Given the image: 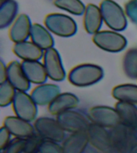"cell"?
Wrapping results in <instances>:
<instances>
[{"label": "cell", "instance_id": "6da1fadb", "mask_svg": "<svg viewBox=\"0 0 137 153\" xmlns=\"http://www.w3.org/2000/svg\"><path fill=\"white\" fill-rule=\"evenodd\" d=\"M103 77V69L97 65L84 63L73 67L67 78L72 85L77 87H87L98 83Z\"/></svg>", "mask_w": 137, "mask_h": 153}, {"label": "cell", "instance_id": "7a4b0ae2", "mask_svg": "<svg viewBox=\"0 0 137 153\" xmlns=\"http://www.w3.org/2000/svg\"><path fill=\"white\" fill-rule=\"evenodd\" d=\"M111 153H132L137 141L135 129L120 124L110 129Z\"/></svg>", "mask_w": 137, "mask_h": 153}, {"label": "cell", "instance_id": "3957f363", "mask_svg": "<svg viewBox=\"0 0 137 153\" xmlns=\"http://www.w3.org/2000/svg\"><path fill=\"white\" fill-rule=\"evenodd\" d=\"M103 22L112 30H124L127 26L126 14L120 5L113 0H103L99 5Z\"/></svg>", "mask_w": 137, "mask_h": 153}, {"label": "cell", "instance_id": "277c9868", "mask_svg": "<svg viewBox=\"0 0 137 153\" xmlns=\"http://www.w3.org/2000/svg\"><path fill=\"white\" fill-rule=\"evenodd\" d=\"M44 24L48 30L62 38H69L77 32V24L68 15L59 13L49 14L45 17Z\"/></svg>", "mask_w": 137, "mask_h": 153}, {"label": "cell", "instance_id": "5b68a950", "mask_svg": "<svg viewBox=\"0 0 137 153\" xmlns=\"http://www.w3.org/2000/svg\"><path fill=\"white\" fill-rule=\"evenodd\" d=\"M36 133L43 140L61 143L65 140L66 131L60 126L57 120L47 117H38L35 120Z\"/></svg>", "mask_w": 137, "mask_h": 153}, {"label": "cell", "instance_id": "8992f818", "mask_svg": "<svg viewBox=\"0 0 137 153\" xmlns=\"http://www.w3.org/2000/svg\"><path fill=\"white\" fill-rule=\"evenodd\" d=\"M92 41L101 50L110 53H119L127 46V39L114 30H101L95 33Z\"/></svg>", "mask_w": 137, "mask_h": 153}, {"label": "cell", "instance_id": "52a82bcc", "mask_svg": "<svg viewBox=\"0 0 137 153\" xmlns=\"http://www.w3.org/2000/svg\"><path fill=\"white\" fill-rule=\"evenodd\" d=\"M38 105L34 101L31 94L26 92L17 91L12 108L15 116L26 121H35L38 114Z\"/></svg>", "mask_w": 137, "mask_h": 153}, {"label": "cell", "instance_id": "ba28073f", "mask_svg": "<svg viewBox=\"0 0 137 153\" xmlns=\"http://www.w3.org/2000/svg\"><path fill=\"white\" fill-rule=\"evenodd\" d=\"M56 120L65 131L77 133L87 131L91 122L79 111L68 110L56 116Z\"/></svg>", "mask_w": 137, "mask_h": 153}, {"label": "cell", "instance_id": "9c48e42d", "mask_svg": "<svg viewBox=\"0 0 137 153\" xmlns=\"http://www.w3.org/2000/svg\"><path fill=\"white\" fill-rule=\"evenodd\" d=\"M88 117L91 123L104 127L106 128L111 129L121 124L120 117L116 109L110 106H94L89 110Z\"/></svg>", "mask_w": 137, "mask_h": 153}, {"label": "cell", "instance_id": "30bf717a", "mask_svg": "<svg viewBox=\"0 0 137 153\" xmlns=\"http://www.w3.org/2000/svg\"><path fill=\"white\" fill-rule=\"evenodd\" d=\"M43 60L48 78L54 81H62L64 80L66 72L59 53L56 49L52 47L44 50Z\"/></svg>", "mask_w": 137, "mask_h": 153}, {"label": "cell", "instance_id": "8fae6325", "mask_svg": "<svg viewBox=\"0 0 137 153\" xmlns=\"http://www.w3.org/2000/svg\"><path fill=\"white\" fill-rule=\"evenodd\" d=\"M89 143L100 153H111L110 131L98 124L91 123L87 130Z\"/></svg>", "mask_w": 137, "mask_h": 153}, {"label": "cell", "instance_id": "7c38bea8", "mask_svg": "<svg viewBox=\"0 0 137 153\" xmlns=\"http://www.w3.org/2000/svg\"><path fill=\"white\" fill-rule=\"evenodd\" d=\"M3 126L15 138L28 139L36 134L35 129L31 122L26 121L16 116H9L3 120Z\"/></svg>", "mask_w": 137, "mask_h": 153}, {"label": "cell", "instance_id": "4fadbf2b", "mask_svg": "<svg viewBox=\"0 0 137 153\" xmlns=\"http://www.w3.org/2000/svg\"><path fill=\"white\" fill-rule=\"evenodd\" d=\"M7 81L17 91L26 92L31 87V83L26 78L22 68L21 62L12 61L7 65Z\"/></svg>", "mask_w": 137, "mask_h": 153}, {"label": "cell", "instance_id": "5bb4252c", "mask_svg": "<svg viewBox=\"0 0 137 153\" xmlns=\"http://www.w3.org/2000/svg\"><path fill=\"white\" fill-rule=\"evenodd\" d=\"M60 88L55 84L38 85L31 91V97L37 105H49L60 94Z\"/></svg>", "mask_w": 137, "mask_h": 153}, {"label": "cell", "instance_id": "9a60e30c", "mask_svg": "<svg viewBox=\"0 0 137 153\" xmlns=\"http://www.w3.org/2000/svg\"><path fill=\"white\" fill-rule=\"evenodd\" d=\"M31 26L32 24L28 15L25 14H19L10 28V39L14 43L26 41L31 34Z\"/></svg>", "mask_w": 137, "mask_h": 153}, {"label": "cell", "instance_id": "2e32d148", "mask_svg": "<svg viewBox=\"0 0 137 153\" xmlns=\"http://www.w3.org/2000/svg\"><path fill=\"white\" fill-rule=\"evenodd\" d=\"M79 100L72 93H60L55 100L48 105V112L51 115L58 116L62 112L72 110L79 105Z\"/></svg>", "mask_w": 137, "mask_h": 153}, {"label": "cell", "instance_id": "e0dca14e", "mask_svg": "<svg viewBox=\"0 0 137 153\" xmlns=\"http://www.w3.org/2000/svg\"><path fill=\"white\" fill-rule=\"evenodd\" d=\"M22 68L30 83L35 85L44 84L48 76L43 63L39 61H23Z\"/></svg>", "mask_w": 137, "mask_h": 153}, {"label": "cell", "instance_id": "ac0fdd59", "mask_svg": "<svg viewBox=\"0 0 137 153\" xmlns=\"http://www.w3.org/2000/svg\"><path fill=\"white\" fill-rule=\"evenodd\" d=\"M13 53L23 61H39L43 57V50L32 42L24 41L14 43Z\"/></svg>", "mask_w": 137, "mask_h": 153}, {"label": "cell", "instance_id": "d6986e66", "mask_svg": "<svg viewBox=\"0 0 137 153\" xmlns=\"http://www.w3.org/2000/svg\"><path fill=\"white\" fill-rule=\"evenodd\" d=\"M103 19L99 7L95 4H88L84 14V26L87 33L95 34L99 31Z\"/></svg>", "mask_w": 137, "mask_h": 153}, {"label": "cell", "instance_id": "ffe728a7", "mask_svg": "<svg viewBox=\"0 0 137 153\" xmlns=\"http://www.w3.org/2000/svg\"><path fill=\"white\" fill-rule=\"evenodd\" d=\"M87 134L84 132L70 134L62 141V147L64 153H84L88 145Z\"/></svg>", "mask_w": 137, "mask_h": 153}, {"label": "cell", "instance_id": "44dd1931", "mask_svg": "<svg viewBox=\"0 0 137 153\" xmlns=\"http://www.w3.org/2000/svg\"><path fill=\"white\" fill-rule=\"evenodd\" d=\"M30 38L32 42L43 50L52 48L54 45V39L50 31L38 23L32 24Z\"/></svg>", "mask_w": 137, "mask_h": 153}, {"label": "cell", "instance_id": "7402d4cb", "mask_svg": "<svg viewBox=\"0 0 137 153\" xmlns=\"http://www.w3.org/2000/svg\"><path fill=\"white\" fill-rule=\"evenodd\" d=\"M115 108L119 113L121 124L136 130L137 128V106L131 103L118 101Z\"/></svg>", "mask_w": 137, "mask_h": 153}, {"label": "cell", "instance_id": "603a6c76", "mask_svg": "<svg viewBox=\"0 0 137 153\" xmlns=\"http://www.w3.org/2000/svg\"><path fill=\"white\" fill-rule=\"evenodd\" d=\"M111 95L118 101L137 105V85L122 84L116 85L113 88Z\"/></svg>", "mask_w": 137, "mask_h": 153}, {"label": "cell", "instance_id": "cb8c5ba5", "mask_svg": "<svg viewBox=\"0 0 137 153\" xmlns=\"http://www.w3.org/2000/svg\"><path fill=\"white\" fill-rule=\"evenodd\" d=\"M19 6L16 1L8 0L0 5V28L9 26L16 19Z\"/></svg>", "mask_w": 137, "mask_h": 153}, {"label": "cell", "instance_id": "d4e9b609", "mask_svg": "<svg viewBox=\"0 0 137 153\" xmlns=\"http://www.w3.org/2000/svg\"><path fill=\"white\" fill-rule=\"evenodd\" d=\"M123 69L128 77L137 78V48L126 53L123 60Z\"/></svg>", "mask_w": 137, "mask_h": 153}, {"label": "cell", "instance_id": "484cf974", "mask_svg": "<svg viewBox=\"0 0 137 153\" xmlns=\"http://www.w3.org/2000/svg\"><path fill=\"white\" fill-rule=\"evenodd\" d=\"M55 7L75 15L84 14L86 6L80 0H54Z\"/></svg>", "mask_w": 137, "mask_h": 153}, {"label": "cell", "instance_id": "4316f807", "mask_svg": "<svg viewBox=\"0 0 137 153\" xmlns=\"http://www.w3.org/2000/svg\"><path fill=\"white\" fill-rule=\"evenodd\" d=\"M17 90L8 82L0 84V106L7 107L13 103Z\"/></svg>", "mask_w": 137, "mask_h": 153}, {"label": "cell", "instance_id": "83f0119b", "mask_svg": "<svg viewBox=\"0 0 137 153\" xmlns=\"http://www.w3.org/2000/svg\"><path fill=\"white\" fill-rule=\"evenodd\" d=\"M26 139L14 138L8 145L1 150L2 153H26Z\"/></svg>", "mask_w": 137, "mask_h": 153}, {"label": "cell", "instance_id": "f1b7e54d", "mask_svg": "<svg viewBox=\"0 0 137 153\" xmlns=\"http://www.w3.org/2000/svg\"><path fill=\"white\" fill-rule=\"evenodd\" d=\"M38 153H64L62 145L54 141L43 140L41 142Z\"/></svg>", "mask_w": 137, "mask_h": 153}, {"label": "cell", "instance_id": "f546056e", "mask_svg": "<svg viewBox=\"0 0 137 153\" xmlns=\"http://www.w3.org/2000/svg\"><path fill=\"white\" fill-rule=\"evenodd\" d=\"M125 13L130 20L137 26V0H130L125 5Z\"/></svg>", "mask_w": 137, "mask_h": 153}, {"label": "cell", "instance_id": "4dcf8cb0", "mask_svg": "<svg viewBox=\"0 0 137 153\" xmlns=\"http://www.w3.org/2000/svg\"><path fill=\"white\" fill-rule=\"evenodd\" d=\"M11 132L4 126H2L0 128V148H1V150L4 149L11 141Z\"/></svg>", "mask_w": 137, "mask_h": 153}, {"label": "cell", "instance_id": "1f68e13d", "mask_svg": "<svg viewBox=\"0 0 137 153\" xmlns=\"http://www.w3.org/2000/svg\"><path fill=\"white\" fill-rule=\"evenodd\" d=\"M7 81V68L2 60L0 61V84Z\"/></svg>", "mask_w": 137, "mask_h": 153}, {"label": "cell", "instance_id": "d6a6232c", "mask_svg": "<svg viewBox=\"0 0 137 153\" xmlns=\"http://www.w3.org/2000/svg\"><path fill=\"white\" fill-rule=\"evenodd\" d=\"M132 153H137V142L135 144L134 148L132 149Z\"/></svg>", "mask_w": 137, "mask_h": 153}, {"label": "cell", "instance_id": "836d02e7", "mask_svg": "<svg viewBox=\"0 0 137 153\" xmlns=\"http://www.w3.org/2000/svg\"><path fill=\"white\" fill-rule=\"evenodd\" d=\"M7 1H8V0H0V2H1V3H2V2H7Z\"/></svg>", "mask_w": 137, "mask_h": 153}, {"label": "cell", "instance_id": "e575fe53", "mask_svg": "<svg viewBox=\"0 0 137 153\" xmlns=\"http://www.w3.org/2000/svg\"><path fill=\"white\" fill-rule=\"evenodd\" d=\"M135 131H136V132H137V128H136V130H135Z\"/></svg>", "mask_w": 137, "mask_h": 153}]
</instances>
